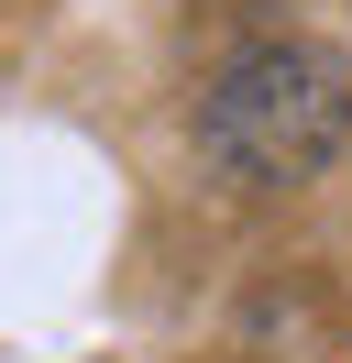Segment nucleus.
<instances>
[{
  "label": "nucleus",
  "instance_id": "1",
  "mask_svg": "<svg viewBox=\"0 0 352 363\" xmlns=\"http://www.w3.org/2000/svg\"><path fill=\"white\" fill-rule=\"evenodd\" d=\"M198 133H209V155L231 165V177L286 187V177H319V165L341 155V133H352V89H341V67H330V55H308V45H264V55H242V67L209 77Z\"/></svg>",
  "mask_w": 352,
  "mask_h": 363
}]
</instances>
